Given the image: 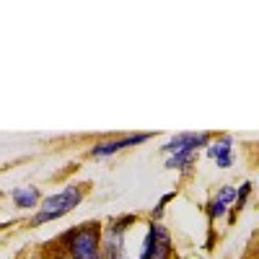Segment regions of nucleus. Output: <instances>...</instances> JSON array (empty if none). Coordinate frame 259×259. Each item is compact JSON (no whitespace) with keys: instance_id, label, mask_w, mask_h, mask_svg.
I'll return each instance as SVG.
<instances>
[{"instance_id":"nucleus-1","label":"nucleus","mask_w":259,"mask_h":259,"mask_svg":"<svg viewBox=\"0 0 259 259\" xmlns=\"http://www.w3.org/2000/svg\"><path fill=\"white\" fill-rule=\"evenodd\" d=\"M101 241H104V223L89 221L62 233L57 239V246L68 259H101Z\"/></svg>"},{"instance_id":"nucleus-2","label":"nucleus","mask_w":259,"mask_h":259,"mask_svg":"<svg viewBox=\"0 0 259 259\" xmlns=\"http://www.w3.org/2000/svg\"><path fill=\"white\" fill-rule=\"evenodd\" d=\"M85 194H89V184H85V182H75V184L62 187L60 192L50 194V197H45V200L39 202V207H36V212L31 215L29 226L39 228V226H45V223L60 221L62 215L73 212V210L83 202Z\"/></svg>"},{"instance_id":"nucleus-3","label":"nucleus","mask_w":259,"mask_h":259,"mask_svg":"<svg viewBox=\"0 0 259 259\" xmlns=\"http://www.w3.org/2000/svg\"><path fill=\"white\" fill-rule=\"evenodd\" d=\"M212 143L210 133H182L174 135L161 150L166 156V168H174V171H192V166L197 163V153L202 148H207Z\"/></svg>"},{"instance_id":"nucleus-4","label":"nucleus","mask_w":259,"mask_h":259,"mask_svg":"<svg viewBox=\"0 0 259 259\" xmlns=\"http://www.w3.org/2000/svg\"><path fill=\"white\" fill-rule=\"evenodd\" d=\"M135 215H119L104 226V241H101V259H130L127 251V233L135 226Z\"/></svg>"},{"instance_id":"nucleus-5","label":"nucleus","mask_w":259,"mask_h":259,"mask_svg":"<svg viewBox=\"0 0 259 259\" xmlns=\"http://www.w3.org/2000/svg\"><path fill=\"white\" fill-rule=\"evenodd\" d=\"M138 259H174V241L161 221H150Z\"/></svg>"},{"instance_id":"nucleus-6","label":"nucleus","mask_w":259,"mask_h":259,"mask_svg":"<svg viewBox=\"0 0 259 259\" xmlns=\"http://www.w3.org/2000/svg\"><path fill=\"white\" fill-rule=\"evenodd\" d=\"M153 138V133H133V135H122V138H109V140H101V143H94L89 156L91 158H109L114 153H122V150L133 148V145H140V143H148Z\"/></svg>"},{"instance_id":"nucleus-7","label":"nucleus","mask_w":259,"mask_h":259,"mask_svg":"<svg viewBox=\"0 0 259 259\" xmlns=\"http://www.w3.org/2000/svg\"><path fill=\"white\" fill-rule=\"evenodd\" d=\"M236 189L233 184H223L218 192H215V197L207 202V218H210V223H215L218 218H223V215L228 212V207H233V202H236Z\"/></svg>"},{"instance_id":"nucleus-8","label":"nucleus","mask_w":259,"mask_h":259,"mask_svg":"<svg viewBox=\"0 0 259 259\" xmlns=\"http://www.w3.org/2000/svg\"><path fill=\"white\" fill-rule=\"evenodd\" d=\"M205 153L210 161H215L218 168H231L233 166V140L228 135L212 138V143L205 148Z\"/></svg>"},{"instance_id":"nucleus-9","label":"nucleus","mask_w":259,"mask_h":259,"mask_svg":"<svg viewBox=\"0 0 259 259\" xmlns=\"http://www.w3.org/2000/svg\"><path fill=\"white\" fill-rule=\"evenodd\" d=\"M11 200L18 210H36L41 202V192L39 187H18L11 192Z\"/></svg>"},{"instance_id":"nucleus-10","label":"nucleus","mask_w":259,"mask_h":259,"mask_svg":"<svg viewBox=\"0 0 259 259\" xmlns=\"http://www.w3.org/2000/svg\"><path fill=\"white\" fill-rule=\"evenodd\" d=\"M249 192H251V184H249V182H244V184H241V189L236 192V202H233V207H231L233 212H241V210H244V205H246V197H249Z\"/></svg>"},{"instance_id":"nucleus-11","label":"nucleus","mask_w":259,"mask_h":259,"mask_svg":"<svg viewBox=\"0 0 259 259\" xmlns=\"http://www.w3.org/2000/svg\"><path fill=\"white\" fill-rule=\"evenodd\" d=\"M45 259H68V256H65V254H62V249H60V246L55 244V249H52V254H47Z\"/></svg>"},{"instance_id":"nucleus-12","label":"nucleus","mask_w":259,"mask_h":259,"mask_svg":"<svg viewBox=\"0 0 259 259\" xmlns=\"http://www.w3.org/2000/svg\"><path fill=\"white\" fill-rule=\"evenodd\" d=\"M34 259H45V256H34Z\"/></svg>"}]
</instances>
